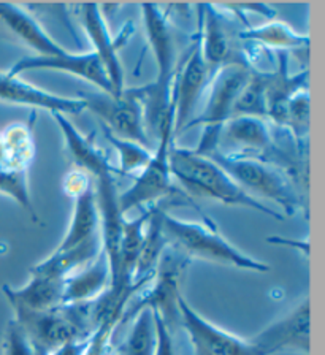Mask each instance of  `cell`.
I'll return each instance as SVG.
<instances>
[{
    "label": "cell",
    "instance_id": "11",
    "mask_svg": "<svg viewBox=\"0 0 325 355\" xmlns=\"http://www.w3.org/2000/svg\"><path fill=\"white\" fill-rule=\"evenodd\" d=\"M216 151L274 162L276 144L272 125L256 116H234L225 122Z\"/></svg>",
    "mask_w": 325,
    "mask_h": 355
},
{
    "label": "cell",
    "instance_id": "6",
    "mask_svg": "<svg viewBox=\"0 0 325 355\" xmlns=\"http://www.w3.org/2000/svg\"><path fill=\"white\" fill-rule=\"evenodd\" d=\"M249 67L238 60L225 64L214 73L208 86L209 91L205 107L200 114L191 119L183 130L184 133L194 127H203L200 143L194 148L197 154L208 155L216 151L222 127L234 116L236 98L249 80Z\"/></svg>",
    "mask_w": 325,
    "mask_h": 355
},
{
    "label": "cell",
    "instance_id": "26",
    "mask_svg": "<svg viewBox=\"0 0 325 355\" xmlns=\"http://www.w3.org/2000/svg\"><path fill=\"white\" fill-rule=\"evenodd\" d=\"M283 129L294 138L299 153L306 154L308 135H310V91L303 89L289 100L286 107Z\"/></svg>",
    "mask_w": 325,
    "mask_h": 355
},
{
    "label": "cell",
    "instance_id": "13",
    "mask_svg": "<svg viewBox=\"0 0 325 355\" xmlns=\"http://www.w3.org/2000/svg\"><path fill=\"white\" fill-rule=\"evenodd\" d=\"M310 297L290 311L288 315L273 322L267 329L257 333L251 341L262 355H273L288 351L310 355L311 341V306Z\"/></svg>",
    "mask_w": 325,
    "mask_h": 355
},
{
    "label": "cell",
    "instance_id": "3",
    "mask_svg": "<svg viewBox=\"0 0 325 355\" xmlns=\"http://www.w3.org/2000/svg\"><path fill=\"white\" fill-rule=\"evenodd\" d=\"M161 227L167 246L178 249L189 260H208V262L256 271V273L270 271L268 263L240 251L208 218H203L200 222L183 220L173 218L165 211L161 219Z\"/></svg>",
    "mask_w": 325,
    "mask_h": 355
},
{
    "label": "cell",
    "instance_id": "12",
    "mask_svg": "<svg viewBox=\"0 0 325 355\" xmlns=\"http://www.w3.org/2000/svg\"><path fill=\"white\" fill-rule=\"evenodd\" d=\"M214 73L209 70L203 59L198 40L189 49V54L178 65L176 80L173 86V130L175 137L183 133L184 127L194 118V111L198 100Z\"/></svg>",
    "mask_w": 325,
    "mask_h": 355
},
{
    "label": "cell",
    "instance_id": "17",
    "mask_svg": "<svg viewBox=\"0 0 325 355\" xmlns=\"http://www.w3.org/2000/svg\"><path fill=\"white\" fill-rule=\"evenodd\" d=\"M0 24L26 43L40 58H58L69 53L62 44H59L49 35L45 27L27 11L23 5L16 3H0Z\"/></svg>",
    "mask_w": 325,
    "mask_h": 355
},
{
    "label": "cell",
    "instance_id": "5",
    "mask_svg": "<svg viewBox=\"0 0 325 355\" xmlns=\"http://www.w3.org/2000/svg\"><path fill=\"white\" fill-rule=\"evenodd\" d=\"M91 303L62 304L48 311H13L35 351L49 355L71 341L89 338L94 331Z\"/></svg>",
    "mask_w": 325,
    "mask_h": 355
},
{
    "label": "cell",
    "instance_id": "8",
    "mask_svg": "<svg viewBox=\"0 0 325 355\" xmlns=\"http://www.w3.org/2000/svg\"><path fill=\"white\" fill-rule=\"evenodd\" d=\"M191 260L183 252L172 246L164 249L154 270L152 279L141 288V297L128 304L121 325L128 324L137 313L151 309L159 313L170 329L178 325V298L181 297L179 284Z\"/></svg>",
    "mask_w": 325,
    "mask_h": 355
},
{
    "label": "cell",
    "instance_id": "20",
    "mask_svg": "<svg viewBox=\"0 0 325 355\" xmlns=\"http://www.w3.org/2000/svg\"><path fill=\"white\" fill-rule=\"evenodd\" d=\"M73 198V213L67 232L56 248L58 251H65L91 241L92 238L100 236V213H98L96 192H94L92 180L82 191L76 192Z\"/></svg>",
    "mask_w": 325,
    "mask_h": 355
},
{
    "label": "cell",
    "instance_id": "16",
    "mask_svg": "<svg viewBox=\"0 0 325 355\" xmlns=\"http://www.w3.org/2000/svg\"><path fill=\"white\" fill-rule=\"evenodd\" d=\"M78 15L86 35L92 43V53L100 59L114 96H121L124 91V69L118 55L121 40L112 37L108 31L107 19H105L100 5L85 3L78 5Z\"/></svg>",
    "mask_w": 325,
    "mask_h": 355
},
{
    "label": "cell",
    "instance_id": "23",
    "mask_svg": "<svg viewBox=\"0 0 325 355\" xmlns=\"http://www.w3.org/2000/svg\"><path fill=\"white\" fill-rule=\"evenodd\" d=\"M238 37L243 42L256 43L265 49H273L276 53L305 51L310 49V37L295 32L289 24L283 21L272 19L265 24L256 27H245L238 32Z\"/></svg>",
    "mask_w": 325,
    "mask_h": 355
},
{
    "label": "cell",
    "instance_id": "4",
    "mask_svg": "<svg viewBox=\"0 0 325 355\" xmlns=\"http://www.w3.org/2000/svg\"><path fill=\"white\" fill-rule=\"evenodd\" d=\"M207 157L222 166L251 197L257 198L256 196H261L272 203H278L288 216H294L301 208L299 189L295 186L294 176L286 166L268 160L240 157L219 151L208 154Z\"/></svg>",
    "mask_w": 325,
    "mask_h": 355
},
{
    "label": "cell",
    "instance_id": "21",
    "mask_svg": "<svg viewBox=\"0 0 325 355\" xmlns=\"http://www.w3.org/2000/svg\"><path fill=\"white\" fill-rule=\"evenodd\" d=\"M109 287V265L102 252L89 265L65 279L64 304H81L97 300Z\"/></svg>",
    "mask_w": 325,
    "mask_h": 355
},
{
    "label": "cell",
    "instance_id": "10",
    "mask_svg": "<svg viewBox=\"0 0 325 355\" xmlns=\"http://www.w3.org/2000/svg\"><path fill=\"white\" fill-rule=\"evenodd\" d=\"M178 325L189 338L194 355H262L254 343L221 329L203 318L181 295L178 298Z\"/></svg>",
    "mask_w": 325,
    "mask_h": 355
},
{
    "label": "cell",
    "instance_id": "9",
    "mask_svg": "<svg viewBox=\"0 0 325 355\" xmlns=\"http://www.w3.org/2000/svg\"><path fill=\"white\" fill-rule=\"evenodd\" d=\"M86 110H91L100 119L103 129L114 137L140 143L151 149V138L146 129L145 108L137 89H124L121 96L105 92H92L81 97Z\"/></svg>",
    "mask_w": 325,
    "mask_h": 355
},
{
    "label": "cell",
    "instance_id": "1",
    "mask_svg": "<svg viewBox=\"0 0 325 355\" xmlns=\"http://www.w3.org/2000/svg\"><path fill=\"white\" fill-rule=\"evenodd\" d=\"M170 168L173 180L179 182L191 196L214 200L227 207L254 209L278 220L284 219L283 213L263 203L262 200L251 197L222 166L207 155L197 154L194 149L181 148L173 143L170 148Z\"/></svg>",
    "mask_w": 325,
    "mask_h": 355
},
{
    "label": "cell",
    "instance_id": "27",
    "mask_svg": "<svg viewBox=\"0 0 325 355\" xmlns=\"http://www.w3.org/2000/svg\"><path fill=\"white\" fill-rule=\"evenodd\" d=\"M105 138H107L108 143L116 149L119 155V166L116 168L118 175H125V176H137L140 171L145 168L152 157V149L143 146L140 143L130 141V140H123V138L114 137L112 132L103 129Z\"/></svg>",
    "mask_w": 325,
    "mask_h": 355
},
{
    "label": "cell",
    "instance_id": "18",
    "mask_svg": "<svg viewBox=\"0 0 325 355\" xmlns=\"http://www.w3.org/2000/svg\"><path fill=\"white\" fill-rule=\"evenodd\" d=\"M202 10L198 44L207 65L213 73L232 60V38L225 26V15L218 5H198Z\"/></svg>",
    "mask_w": 325,
    "mask_h": 355
},
{
    "label": "cell",
    "instance_id": "22",
    "mask_svg": "<svg viewBox=\"0 0 325 355\" xmlns=\"http://www.w3.org/2000/svg\"><path fill=\"white\" fill-rule=\"evenodd\" d=\"M102 252V236L92 238L80 246L65 249V251H54L46 259L32 265L30 275H42L58 279H67L75 271L81 270L82 266L89 265L98 254Z\"/></svg>",
    "mask_w": 325,
    "mask_h": 355
},
{
    "label": "cell",
    "instance_id": "7",
    "mask_svg": "<svg viewBox=\"0 0 325 355\" xmlns=\"http://www.w3.org/2000/svg\"><path fill=\"white\" fill-rule=\"evenodd\" d=\"M157 146L148 165L135 176L134 184L119 193V209L124 216L132 209L150 208L167 198L179 196L170 168V148L175 140L173 113L162 122Z\"/></svg>",
    "mask_w": 325,
    "mask_h": 355
},
{
    "label": "cell",
    "instance_id": "24",
    "mask_svg": "<svg viewBox=\"0 0 325 355\" xmlns=\"http://www.w3.org/2000/svg\"><path fill=\"white\" fill-rule=\"evenodd\" d=\"M34 155L32 122H18L0 132V171L29 170Z\"/></svg>",
    "mask_w": 325,
    "mask_h": 355
},
{
    "label": "cell",
    "instance_id": "28",
    "mask_svg": "<svg viewBox=\"0 0 325 355\" xmlns=\"http://www.w3.org/2000/svg\"><path fill=\"white\" fill-rule=\"evenodd\" d=\"M234 116H256L267 119L265 85H263L262 70H251L249 80L236 98Z\"/></svg>",
    "mask_w": 325,
    "mask_h": 355
},
{
    "label": "cell",
    "instance_id": "30",
    "mask_svg": "<svg viewBox=\"0 0 325 355\" xmlns=\"http://www.w3.org/2000/svg\"><path fill=\"white\" fill-rule=\"evenodd\" d=\"M2 354L3 355H40L32 344L30 338L27 336L23 327L13 318L8 320L7 329L3 333L2 341Z\"/></svg>",
    "mask_w": 325,
    "mask_h": 355
},
{
    "label": "cell",
    "instance_id": "29",
    "mask_svg": "<svg viewBox=\"0 0 325 355\" xmlns=\"http://www.w3.org/2000/svg\"><path fill=\"white\" fill-rule=\"evenodd\" d=\"M29 170H2L0 171V193L12 197L21 208L27 211L32 220L38 222V214L34 208L30 192L29 180H27Z\"/></svg>",
    "mask_w": 325,
    "mask_h": 355
},
{
    "label": "cell",
    "instance_id": "19",
    "mask_svg": "<svg viewBox=\"0 0 325 355\" xmlns=\"http://www.w3.org/2000/svg\"><path fill=\"white\" fill-rule=\"evenodd\" d=\"M65 279L30 275L23 287L5 284L2 292L13 311H48L64 304Z\"/></svg>",
    "mask_w": 325,
    "mask_h": 355
},
{
    "label": "cell",
    "instance_id": "2",
    "mask_svg": "<svg viewBox=\"0 0 325 355\" xmlns=\"http://www.w3.org/2000/svg\"><path fill=\"white\" fill-rule=\"evenodd\" d=\"M141 15L157 73L150 85L135 89L145 108L146 129L150 127L159 137L162 122L173 113V86L178 71L176 46L172 26L161 5L143 3Z\"/></svg>",
    "mask_w": 325,
    "mask_h": 355
},
{
    "label": "cell",
    "instance_id": "14",
    "mask_svg": "<svg viewBox=\"0 0 325 355\" xmlns=\"http://www.w3.org/2000/svg\"><path fill=\"white\" fill-rule=\"evenodd\" d=\"M34 70H56L64 71V73H70L86 80L91 83L92 86H96L98 91L114 96V91L112 87L105 69L100 62V59L97 58L92 51L87 53H65L58 58H40V55H27V58L19 59L18 62L12 65V69L8 70V73L19 75L26 73V71H34Z\"/></svg>",
    "mask_w": 325,
    "mask_h": 355
},
{
    "label": "cell",
    "instance_id": "25",
    "mask_svg": "<svg viewBox=\"0 0 325 355\" xmlns=\"http://www.w3.org/2000/svg\"><path fill=\"white\" fill-rule=\"evenodd\" d=\"M156 349V322L151 309H143L132 319V325L124 341L112 355H154Z\"/></svg>",
    "mask_w": 325,
    "mask_h": 355
},
{
    "label": "cell",
    "instance_id": "31",
    "mask_svg": "<svg viewBox=\"0 0 325 355\" xmlns=\"http://www.w3.org/2000/svg\"><path fill=\"white\" fill-rule=\"evenodd\" d=\"M152 315L154 322H156V349H154V355H176L172 329L165 324L156 311H152Z\"/></svg>",
    "mask_w": 325,
    "mask_h": 355
},
{
    "label": "cell",
    "instance_id": "15",
    "mask_svg": "<svg viewBox=\"0 0 325 355\" xmlns=\"http://www.w3.org/2000/svg\"><path fill=\"white\" fill-rule=\"evenodd\" d=\"M0 102L45 110L51 114L64 116H76L86 111V102L81 97L58 96L8 71H0Z\"/></svg>",
    "mask_w": 325,
    "mask_h": 355
}]
</instances>
